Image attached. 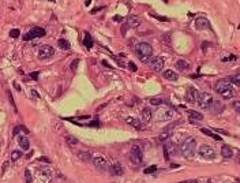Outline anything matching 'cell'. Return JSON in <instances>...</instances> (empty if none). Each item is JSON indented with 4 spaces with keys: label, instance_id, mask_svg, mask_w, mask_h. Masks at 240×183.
I'll use <instances>...</instances> for the list:
<instances>
[{
    "label": "cell",
    "instance_id": "33",
    "mask_svg": "<svg viewBox=\"0 0 240 183\" xmlns=\"http://www.w3.org/2000/svg\"><path fill=\"white\" fill-rule=\"evenodd\" d=\"M66 141H67L70 145H77L78 144V139L74 138L72 135H67V137H66Z\"/></svg>",
    "mask_w": 240,
    "mask_h": 183
},
{
    "label": "cell",
    "instance_id": "15",
    "mask_svg": "<svg viewBox=\"0 0 240 183\" xmlns=\"http://www.w3.org/2000/svg\"><path fill=\"white\" fill-rule=\"evenodd\" d=\"M229 86H230V82L228 79H220L217 84H216V92L220 94L221 92H224V90Z\"/></svg>",
    "mask_w": 240,
    "mask_h": 183
},
{
    "label": "cell",
    "instance_id": "24",
    "mask_svg": "<svg viewBox=\"0 0 240 183\" xmlns=\"http://www.w3.org/2000/svg\"><path fill=\"white\" fill-rule=\"evenodd\" d=\"M127 123H130V124H131L132 127H135L137 130L142 129V122L141 120H138V119H135V118H127Z\"/></svg>",
    "mask_w": 240,
    "mask_h": 183
},
{
    "label": "cell",
    "instance_id": "31",
    "mask_svg": "<svg viewBox=\"0 0 240 183\" xmlns=\"http://www.w3.org/2000/svg\"><path fill=\"white\" fill-rule=\"evenodd\" d=\"M21 157H22V152H19V150H15V152H13V153H11V160H13V161L19 160Z\"/></svg>",
    "mask_w": 240,
    "mask_h": 183
},
{
    "label": "cell",
    "instance_id": "11",
    "mask_svg": "<svg viewBox=\"0 0 240 183\" xmlns=\"http://www.w3.org/2000/svg\"><path fill=\"white\" fill-rule=\"evenodd\" d=\"M196 30H209L211 27L210 26V22H209L206 18H196L195 19V23H194Z\"/></svg>",
    "mask_w": 240,
    "mask_h": 183
},
{
    "label": "cell",
    "instance_id": "40",
    "mask_svg": "<svg viewBox=\"0 0 240 183\" xmlns=\"http://www.w3.org/2000/svg\"><path fill=\"white\" fill-rule=\"evenodd\" d=\"M198 183H213L209 178H201V179H198Z\"/></svg>",
    "mask_w": 240,
    "mask_h": 183
},
{
    "label": "cell",
    "instance_id": "27",
    "mask_svg": "<svg viewBox=\"0 0 240 183\" xmlns=\"http://www.w3.org/2000/svg\"><path fill=\"white\" fill-rule=\"evenodd\" d=\"M58 45H59V48L64 49V51H68V49H71V44L66 39H60V40H59Z\"/></svg>",
    "mask_w": 240,
    "mask_h": 183
},
{
    "label": "cell",
    "instance_id": "42",
    "mask_svg": "<svg viewBox=\"0 0 240 183\" xmlns=\"http://www.w3.org/2000/svg\"><path fill=\"white\" fill-rule=\"evenodd\" d=\"M87 126H90V127H100V122H97V120H93V122H90Z\"/></svg>",
    "mask_w": 240,
    "mask_h": 183
},
{
    "label": "cell",
    "instance_id": "6",
    "mask_svg": "<svg viewBox=\"0 0 240 183\" xmlns=\"http://www.w3.org/2000/svg\"><path fill=\"white\" fill-rule=\"evenodd\" d=\"M211 101H213V97H211V94H209V93H199V97H198V101H196V103H198V105L201 107V108H203V109L208 108L209 109Z\"/></svg>",
    "mask_w": 240,
    "mask_h": 183
},
{
    "label": "cell",
    "instance_id": "9",
    "mask_svg": "<svg viewBox=\"0 0 240 183\" xmlns=\"http://www.w3.org/2000/svg\"><path fill=\"white\" fill-rule=\"evenodd\" d=\"M55 55V49L51 45H41L38 49V58L40 59H48Z\"/></svg>",
    "mask_w": 240,
    "mask_h": 183
},
{
    "label": "cell",
    "instance_id": "46",
    "mask_svg": "<svg viewBox=\"0 0 240 183\" xmlns=\"http://www.w3.org/2000/svg\"><path fill=\"white\" fill-rule=\"evenodd\" d=\"M113 21H115V22H122L123 16H115V18H113Z\"/></svg>",
    "mask_w": 240,
    "mask_h": 183
},
{
    "label": "cell",
    "instance_id": "16",
    "mask_svg": "<svg viewBox=\"0 0 240 183\" xmlns=\"http://www.w3.org/2000/svg\"><path fill=\"white\" fill-rule=\"evenodd\" d=\"M127 25H128L130 29H137L138 26L141 25V18H139V16H135V15H131L127 19Z\"/></svg>",
    "mask_w": 240,
    "mask_h": 183
},
{
    "label": "cell",
    "instance_id": "47",
    "mask_svg": "<svg viewBox=\"0 0 240 183\" xmlns=\"http://www.w3.org/2000/svg\"><path fill=\"white\" fill-rule=\"evenodd\" d=\"M30 77H32L33 79H37V78H38V73H32V74H30Z\"/></svg>",
    "mask_w": 240,
    "mask_h": 183
},
{
    "label": "cell",
    "instance_id": "44",
    "mask_svg": "<svg viewBox=\"0 0 240 183\" xmlns=\"http://www.w3.org/2000/svg\"><path fill=\"white\" fill-rule=\"evenodd\" d=\"M127 29H130V27H128V25H127V23H124V25H123V27H122V33H123V34H126V32H127Z\"/></svg>",
    "mask_w": 240,
    "mask_h": 183
},
{
    "label": "cell",
    "instance_id": "29",
    "mask_svg": "<svg viewBox=\"0 0 240 183\" xmlns=\"http://www.w3.org/2000/svg\"><path fill=\"white\" fill-rule=\"evenodd\" d=\"M230 82V84H235L236 86H240V74H235L232 75V77H229V79H228Z\"/></svg>",
    "mask_w": 240,
    "mask_h": 183
},
{
    "label": "cell",
    "instance_id": "1",
    "mask_svg": "<svg viewBox=\"0 0 240 183\" xmlns=\"http://www.w3.org/2000/svg\"><path fill=\"white\" fill-rule=\"evenodd\" d=\"M195 149H196V141H195V138H192V137L186 138V141L183 142L182 146H180L182 154L187 159H191L192 156L195 154Z\"/></svg>",
    "mask_w": 240,
    "mask_h": 183
},
{
    "label": "cell",
    "instance_id": "49",
    "mask_svg": "<svg viewBox=\"0 0 240 183\" xmlns=\"http://www.w3.org/2000/svg\"><path fill=\"white\" fill-rule=\"evenodd\" d=\"M180 183H198L196 179H192V180H184V182H180Z\"/></svg>",
    "mask_w": 240,
    "mask_h": 183
},
{
    "label": "cell",
    "instance_id": "12",
    "mask_svg": "<svg viewBox=\"0 0 240 183\" xmlns=\"http://www.w3.org/2000/svg\"><path fill=\"white\" fill-rule=\"evenodd\" d=\"M209 111H210L211 113H214V115L222 113V111H224V104L220 103L218 100H213L211 104H210V107H209Z\"/></svg>",
    "mask_w": 240,
    "mask_h": 183
},
{
    "label": "cell",
    "instance_id": "8",
    "mask_svg": "<svg viewBox=\"0 0 240 183\" xmlns=\"http://www.w3.org/2000/svg\"><path fill=\"white\" fill-rule=\"evenodd\" d=\"M92 161H93L94 167L98 168V170L104 171L108 168V160H106L104 156H101V154H97V156H94L93 159H92Z\"/></svg>",
    "mask_w": 240,
    "mask_h": 183
},
{
    "label": "cell",
    "instance_id": "4",
    "mask_svg": "<svg viewBox=\"0 0 240 183\" xmlns=\"http://www.w3.org/2000/svg\"><path fill=\"white\" fill-rule=\"evenodd\" d=\"M44 36H45V29L37 26V27H33L29 33H26V34L23 36V40H25V41H29V40L38 39V37H44Z\"/></svg>",
    "mask_w": 240,
    "mask_h": 183
},
{
    "label": "cell",
    "instance_id": "3",
    "mask_svg": "<svg viewBox=\"0 0 240 183\" xmlns=\"http://www.w3.org/2000/svg\"><path fill=\"white\" fill-rule=\"evenodd\" d=\"M198 153H199V156H201V157L206 159V160H213V159L216 157L214 149L211 148L210 145H206V144H203V145H201V146H199Z\"/></svg>",
    "mask_w": 240,
    "mask_h": 183
},
{
    "label": "cell",
    "instance_id": "39",
    "mask_svg": "<svg viewBox=\"0 0 240 183\" xmlns=\"http://www.w3.org/2000/svg\"><path fill=\"white\" fill-rule=\"evenodd\" d=\"M233 108H235V111H236V112L240 113V101H235V103H233Z\"/></svg>",
    "mask_w": 240,
    "mask_h": 183
},
{
    "label": "cell",
    "instance_id": "41",
    "mask_svg": "<svg viewBox=\"0 0 240 183\" xmlns=\"http://www.w3.org/2000/svg\"><path fill=\"white\" fill-rule=\"evenodd\" d=\"M8 100H10V103H11V104H13L14 109H15V111H18V109H16V107H15V103H14V99H13V94H11V93H10V92H8Z\"/></svg>",
    "mask_w": 240,
    "mask_h": 183
},
{
    "label": "cell",
    "instance_id": "34",
    "mask_svg": "<svg viewBox=\"0 0 240 183\" xmlns=\"http://www.w3.org/2000/svg\"><path fill=\"white\" fill-rule=\"evenodd\" d=\"M19 34H21V33H19V30H18V29H13L10 32V37H13V39H18V37H19Z\"/></svg>",
    "mask_w": 240,
    "mask_h": 183
},
{
    "label": "cell",
    "instance_id": "38",
    "mask_svg": "<svg viewBox=\"0 0 240 183\" xmlns=\"http://www.w3.org/2000/svg\"><path fill=\"white\" fill-rule=\"evenodd\" d=\"M128 68H130L132 73H135V71L138 70V67L135 66V63H132V61H130V63H128Z\"/></svg>",
    "mask_w": 240,
    "mask_h": 183
},
{
    "label": "cell",
    "instance_id": "19",
    "mask_svg": "<svg viewBox=\"0 0 240 183\" xmlns=\"http://www.w3.org/2000/svg\"><path fill=\"white\" fill-rule=\"evenodd\" d=\"M18 144L21 145V148H22L23 150H29L30 149V142H29V139H27V137H25V135H19V137H18Z\"/></svg>",
    "mask_w": 240,
    "mask_h": 183
},
{
    "label": "cell",
    "instance_id": "7",
    "mask_svg": "<svg viewBox=\"0 0 240 183\" xmlns=\"http://www.w3.org/2000/svg\"><path fill=\"white\" fill-rule=\"evenodd\" d=\"M173 111L171 108H161L156 112V119L157 120H169L173 118Z\"/></svg>",
    "mask_w": 240,
    "mask_h": 183
},
{
    "label": "cell",
    "instance_id": "28",
    "mask_svg": "<svg viewBox=\"0 0 240 183\" xmlns=\"http://www.w3.org/2000/svg\"><path fill=\"white\" fill-rule=\"evenodd\" d=\"M201 131L205 135H208V137H211V138L217 139V141H221V137H220V135H216L214 133H211L210 130H208V129H201Z\"/></svg>",
    "mask_w": 240,
    "mask_h": 183
},
{
    "label": "cell",
    "instance_id": "50",
    "mask_svg": "<svg viewBox=\"0 0 240 183\" xmlns=\"http://www.w3.org/2000/svg\"><path fill=\"white\" fill-rule=\"evenodd\" d=\"M216 131H217V133H220V134H224V135H228V133L227 131H224V130H216Z\"/></svg>",
    "mask_w": 240,
    "mask_h": 183
},
{
    "label": "cell",
    "instance_id": "22",
    "mask_svg": "<svg viewBox=\"0 0 240 183\" xmlns=\"http://www.w3.org/2000/svg\"><path fill=\"white\" fill-rule=\"evenodd\" d=\"M187 113H188V118H190V120H191V123H194L195 120H202V119H203V115L196 112V111H188Z\"/></svg>",
    "mask_w": 240,
    "mask_h": 183
},
{
    "label": "cell",
    "instance_id": "30",
    "mask_svg": "<svg viewBox=\"0 0 240 183\" xmlns=\"http://www.w3.org/2000/svg\"><path fill=\"white\" fill-rule=\"evenodd\" d=\"M22 130H23V131L26 133V134H27V133H29V131H27V129H26V127H25V126L19 124V126H16L15 129H14V131H13V135H18V133H19V131H22Z\"/></svg>",
    "mask_w": 240,
    "mask_h": 183
},
{
    "label": "cell",
    "instance_id": "48",
    "mask_svg": "<svg viewBox=\"0 0 240 183\" xmlns=\"http://www.w3.org/2000/svg\"><path fill=\"white\" fill-rule=\"evenodd\" d=\"M224 60H225V61H227V60H230V61H233V60H236V56H229V58H225Z\"/></svg>",
    "mask_w": 240,
    "mask_h": 183
},
{
    "label": "cell",
    "instance_id": "32",
    "mask_svg": "<svg viewBox=\"0 0 240 183\" xmlns=\"http://www.w3.org/2000/svg\"><path fill=\"white\" fill-rule=\"evenodd\" d=\"M164 103V100L160 99V97H153V99H150V104L151 105H160V104Z\"/></svg>",
    "mask_w": 240,
    "mask_h": 183
},
{
    "label": "cell",
    "instance_id": "45",
    "mask_svg": "<svg viewBox=\"0 0 240 183\" xmlns=\"http://www.w3.org/2000/svg\"><path fill=\"white\" fill-rule=\"evenodd\" d=\"M7 167H8V161H6V163L3 164V168H1V173H4L7 171Z\"/></svg>",
    "mask_w": 240,
    "mask_h": 183
},
{
    "label": "cell",
    "instance_id": "20",
    "mask_svg": "<svg viewBox=\"0 0 240 183\" xmlns=\"http://www.w3.org/2000/svg\"><path fill=\"white\" fill-rule=\"evenodd\" d=\"M175 66H176V68L177 70H180V71H186V70H188L190 68V63L187 60H184V59H179Z\"/></svg>",
    "mask_w": 240,
    "mask_h": 183
},
{
    "label": "cell",
    "instance_id": "51",
    "mask_svg": "<svg viewBox=\"0 0 240 183\" xmlns=\"http://www.w3.org/2000/svg\"><path fill=\"white\" fill-rule=\"evenodd\" d=\"M90 3H92V0H86V6H89Z\"/></svg>",
    "mask_w": 240,
    "mask_h": 183
},
{
    "label": "cell",
    "instance_id": "17",
    "mask_svg": "<svg viewBox=\"0 0 240 183\" xmlns=\"http://www.w3.org/2000/svg\"><path fill=\"white\" fill-rule=\"evenodd\" d=\"M220 96L222 97V99H225V100H230V99H233V97L236 96V92H235V89L232 86H229V87H227L224 92H221Z\"/></svg>",
    "mask_w": 240,
    "mask_h": 183
},
{
    "label": "cell",
    "instance_id": "26",
    "mask_svg": "<svg viewBox=\"0 0 240 183\" xmlns=\"http://www.w3.org/2000/svg\"><path fill=\"white\" fill-rule=\"evenodd\" d=\"M83 44L85 47H86L87 49L93 48V39H92V36L89 34V33H85V39H83Z\"/></svg>",
    "mask_w": 240,
    "mask_h": 183
},
{
    "label": "cell",
    "instance_id": "13",
    "mask_svg": "<svg viewBox=\"0 0 240 183\" xmlns=\"http://www.w3.org/2000/svg\"><path fill=\"white\" fill-rule=\"evenodd\" d=\"M109 173L111 175H113V176H120V175H123V172H124V170H123V165L119 163H115L112 164L111 167L108 168Z\"/></svg>",
    "mask_w": 240,
    "mask_h": 183
},
{
    "label": "cell",
    "instance_id": "10",
    "mask_svg": "<svg viewBox=\"0 0 240 183\" xmlns=\"http://www.w3.org/2000/svg\"><path fill=\"white\" fill-rule=\"evenodd\" d=\"M199 93H201V92H198V90H196L194 86H190L188 89H187L186 100L188 101V103H191V104H196V101H198V97H199Z\"/></svg>",
    "mask_w": 240,
    "mask_h": 183
},
{
    "label": "cell",
    "instance_id": "5",
    "mask_svg": "<svg viewBox=\"0 0 240 183\" xmlns=\"http://www.w3.org/2000/svg\"><path fill=\"white\" fill-rule=\"evenodd\" d=\"M130 160H131L134 164H137V165H139V164L142 163V150H141L139 146L134 145V146L131 148V152H130Z\"/></svg>",
    "mask_w": 240,
    "mask_h": 183
},
{
    "label": "cell",
    "instance_id": "23",
    "mask_svg": "<svg viewBox=\"0 0 240 183\" xmlns=\"http://www.w3.org/2000/svg\"><path fill=\"white\" fill-rule=\"evenodd\" d=\"M221 156H222L224 159H230L232 156H233V150H232L229 146H227V145H225V146H222V148H221Z\"/></svg>",
    "mask_w": 240,
    "mask_h": 183
},
{
    "label": "cell",
    "instance_id": "36",
    "mask_svg": "<svg viewBox=\"0 0 240 183\" xmlns=\"http://www.w3.org/2000/svg\"><path fill=\"white\" fill-rule=\"evenodd\" d=\"M156 171H157V167H156V165H150V167H147L146 170L143 171V172H145V173H153V172H156Z\"/></svg>",
    "mask_w": 240,
    "mask_h": 183
},
{
    "label": "cell",
    "instance_id": "2",
    "mask_svg": "<svg viewBox=\"0 0 240 183\" xmlns=\"http://www.w3.org/2000/svg\"><path fill=\"white\" fill-rule=\"evenodd\" d=\"M135 52H137V55L141 59L150 58L151 55H153V48H151V45L147 44V42H139V44L135 47Z\"/></svg>",
    "mask_w": 240,
    "mask_h": 183
},
{
    "label": "cell",
    "instance_id": "43",
    "mask_svg": "<svg viewBox=\"0 0 240 183\" xmlns=\"http://www.w3.org/2000/svg\"><path fill=\"white\" fill-rule=\"evenodd\" d=\"M168 137H169V134H168V133H161V134H160V141H164V139H167Z\"/></svg>",
    "mask_w": 240,
    "mask_h": 183
},
{
    "label": "cell",
    "instance_id": "35",
    "mask_svg": "<svg viewBox=\"0 0 240 183\" xmlns=\"http://www.w3.org/2000/svg\"><path fill=\"white\" fill-rule=\"evenodd\" d=\"M25 178H26V183H32V173L29 170H25Z\"/></svg>",
    "mask_w": 240,
    "mask_h": 183
},
{
    "label": "cell",
    "instance_id": "37",
    "mask_svg": "<svg viewBox=\"0 0 240 183\" xmlns=\"http://www.w3.org/2000/svg\"><path fill=\"white\" fill-rule=\"evenodd\" d=\"M78 64H79V60H78V59H74V61L71 63V70H72V71H77Z\"/></svg>",
    "mask_w": 240,
    "mask_h": 183
},
{
    "label": "cell",
    "instance_id": "18",
    "mask_svg": "<svg viewBox=\"0 0 240 183\" xmlns=\"http://www.w3.org/2000/svg\"><path fill=\"white\" fill-rule=\"evenodd\" d=\"M151 111L149 107H145L141 111V116H142V122L143 123H147V122H150V119H151Z\"/></svg>",
    "mask_w": 240,
    "mask_h": 183
},
{
    "label": "cell",
    "instance_id": "25",
    "mask_svg": "<svg viewBox=\"0 0 240 183\" xmlns=\"http://www.w3.org/2000/svg\"><path fill=\"white\" fill-rule=\"evenodd\" d=\"M77 156L82 161H92V156H90V153L89 152H85V150H80V152H78L77 153Z\"/></svg>",
    "mask_w": 240,
    "mask_h": 183
},
{
    "label": "cell",
    "instance_id": "21",
    "mask_svg": "<svg viewBox=\"0 0 240 183\" xmlns=\"http://www.w3.org/2000/svg\"><path fill=\"white\" fill-rule=\"evenodd\" d=\"M164 78H165V79H168V81H177L179 75H177L173 70H165V71H164Z\"/></svg>",
    "mask_w": 240,
    "mask_h": 183
},
{
    "label": "cell",
    "instance_id": "14",
    "mask_svg": "<svg viewBox=\"0 0 240 183\" xmlns=\"http://www.w3.org/2000/svg\"><path fill=\"white\" fill-rule=\"evenodd\" d=\"M150 67L153 68L154 71H161L164 68V59L157 56V58H153L150 61Z\"/></svg>",
    "mask_w": 240,
    "mask_h": 183
}]
</instances>
